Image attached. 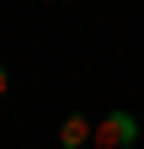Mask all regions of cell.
<instances>
[{
  "mask_svg": "<svg viewBox=\"0 0 144 149\" xmlns=\"http://www.w3.org/2000/svg\"><path fill=\"white\" fill-rule=\"evenodd\" d=\"M96 149H134L139 144V117L134 112H107V117L96 123Z\"/></svg>",
  "mask_w": 144,
  "mask_h": 149,
  "instance_id": "obj_1",
  "label": "cell"
},
{
  "mask_svg": "<svg viewBox=\"0 0 144 149\" xmlns=\"http://www.w3.org/2000/svg\"><path fill=\"white\" fill-rule=\"evenodd\" d=\"M91 139H96V128L85 123L80 112H69V117L59 123V144H64V149H85V144H91Z\"/></svg>",
  "mask_w": 144,
  "mask_h": 149,
  "instance_id": "obj_2",
  "label": "cell"
},
{
  "mask_svg": "<svg viewBox=\"0 0 144 149\" xmlns=\"http://www.w3.org/2000/svg\"><path fill=\"white\" fill-rule=\"evenodd\" d=\"M6 91H11V74H6V69H0V101H6Z\"/></svg>",
  "mask_w": 144,
  "mask_h": 149,
  "instance_id": "obj_3",
  "label": "cell"
}]
</instances>
